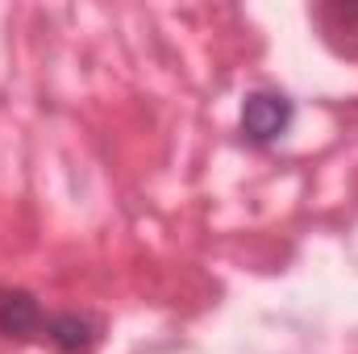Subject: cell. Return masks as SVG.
Returning a JSON list of instances; mask_svg holds the SVG:
<instances>
[{"mask_svg": "<svg viewBox=\"0 0 358 354\" xmlns=\"http://www.w3.org/2000/svg\"><path fill=\"white\" fill-rule=\"evenodd\" d=\"M287 121H292V108H287L283 96H255V100L246 104V113H242V125H246V134H250L255 142L279 138V134L287 129Z\"/></svg>", "mask_w": 358, "mask_h": 354, "instance_id": "cell-1", "label": "cell"}, {"mask_svg": "<svg viewBox=\"0 0 358 354\" xmlns=\"http://www.w3.org/2000/svg\"><path fill=\"white\" fill-rule=\"evenodd\" d=\"M34 321H38V309L25 296H0V325L8 334H25Z\"/></svg>", "mask_w": 358, "mask_h": 354, "instance_id": "cell-2", "label": "cell"}]
</instances>
